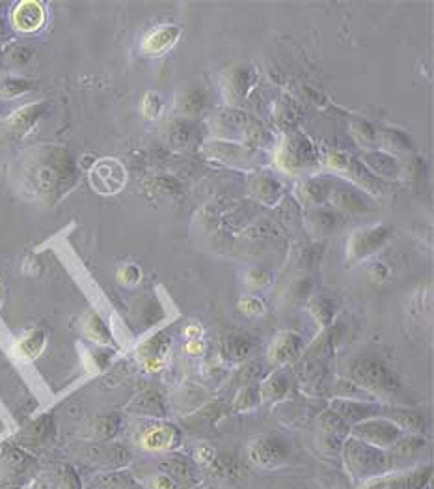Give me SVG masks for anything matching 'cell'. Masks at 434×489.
Here are the masks:
<instances>
[{
	"label": "cell",
	"mask_w": 434,
	"mask_h": 489,
	"mask_svg": "<svg viewBox=\"0 0 434 489\" xmlns=\"http://www.w3.org/2000/svg\"><path fill=\"white\" fill-rule=\"evenodd\" d=\"M378 149L401 159L404 155L412 154L414 144L412 139L404 131H401V129L384 128L378 131Z\"/></svg>",
	"instance_id": "obj_27"
},
{
	"label": "cell",
	"mask_w": 434,
	"mask_h": 489,
	"mask_svg": "<svg viewBox=\"0 0 434 489\" xmlns=\"http://www.w3.org/2000/svg\"><path fill=\"white\" fill-rule=\"evenodd\" d=\"M32 90L30 80L21 77H0V96L2 97H19Z\"/></svg>",
	"instance_id": "obj_40"
},
{
	"label": "cell",
	"mask_w": 434,
	"mask_h": 489,
	"mask_svg": "<svg viewBox=\"0 0 434 489\" xmlns=\"http://www.w3.org/2000/svg\"><path fill=\"white\" fill-rule=\"evenodd\" d=\"M45 112H47V103L45 101L32 103V105H25L8 118L6 128H8V131L13 135H25L28 133V131H30V129H32L39 120H42V116L45 114Z\"/></svg>",
	"instance_id": "obj_26"
},
{
	"label": "cell",
	"mask_w": 434,
	"mask_h": 489,
	"mask_svg": "<svg viewBox=\"0 0 434 489\" xmlns=\"http://www.w3.org/2000/svg\"><path fill=\"white\" fill-rule=\"evenodd\" d=\"M237 309L246 316H263L265 314V303H263L260 297H254V295H246V297L238 299Z\"/></svg>",
	"instance_id": "obj_46"
},
{
	"label": "cell",
	"mask_w": 434,
	"mask_h": 489,
	"mask_svg": "<svg viewBox=\"0 0 434 489\" xmlns=\"http://www.w3.org/2000/svg\"><path fill=\"white\" fill-rule=\"evenodd\" d=\"M6 56H8V60H10L11 64L21 68V66H27L28 62L32 60L34 51L30 47H25V45H15V47H11L10 51H8Z\"/></svg>",
	"instance_id": "obj_49"
},
{
	"label": "cell",
	"mask_w": 434,
	"mask_h": 489,
	"mask_svg": "<svg viewBox=\"0 0 434 489\" xmlns=\"http://www.w3.org/2000/svg\"><path fill=\"white\" fill-rule=\"evenodd\" d=\"M390 275H392L390 267H388L386 264H382V261H376V264H373V266L369 267L371 280L384 282V280H388V278H390Z\"/></svg>",
	"instance_id": "obj_51"
},
{
	"label": "cell",
	"mask_w": 434,
	"mask_h": 489,
	"mask_svg": "<svg viewBox=\"0 0 434 489\" xmlns=\"http://www.w3.org/2000/svg\"><path fill=\"white\" fill-rule=\"evenodd\" d=\"M162 109H165V103L160 99V96L157 92H148L142 99V114L148 120H155L162 114Z\"/></svg>",
	"instance_id": "obj_44"
},
{
	"label": "cell",
	"mask_w": 434,
	"mask_h": 489,
	"mask_svg": "<svg viewBox=\"0 0 434 489\" xmlns=\"http://www.w3.org/2000/svg\"><path fill=\"white\" fill-rule=\"evenodd\" d=\"M117 280L125 284V286H134V284L142 280V269L136 264H125L117 271Z\"/></svg>",
	"instance_id": "obj_48"
},
{
	"label": "cell",
	"mask_w": 434,
	"mask_h": 489,
	"mask_svg": "<svg viewBox=\"0 0 434 489\" xmlns=\"http://www.w3.org/2000/svg\"><path fill=\"white\" fill-rule=\"evenodd\" d=\"M185 351L189 355H200L203 351V342L201 340H189L185 346Z\"/></svg>",
	"instance_id": "obj_55"
},
{
	"label": "cell",
	"mask_w": 434,
	"mask_h": 489,
	"mask_svg": "<svg viewBox=\"0 0 434 489\" xmlns=\"http://www.w3.org/2000/svg\"><path fill=\"white\" fill-rule=\"evenodd\" d=\"M261 402L260 398V387L255 385H246L238 390L237 398H235V409L237 411H248L252 409L254 405H257Z\"/></svg>",
	"instance_id": "obj_41"
},
{
	"label": "cell",
	"mask_w": 434,
	"mask_h": 489,
	"mask_svg": "<svg viewBox=\"0 0 434 489\" xmlns=\"http://www.w3.org/2000/svg\"><path fill=\"white\" fill-rule=\"evenodd\" d=\"M53 419L49 415H43L42 419L34 420L32 424L28 426L25 433H23V441L28 442V445H42L53 435Z\"/></svg>",
	"instance_id": "obj_37"
},
{
	"label": "cell",
	"mask_w": 434,
	"mask_h": 489,
	"mask_svg": "<svg viewBox=\"0 0 434 489\" xmlns=\"http://www.w3.org/2000/svg\"><path fill=\"white\" fill-rule=\"evenodd\" d=\"M160 471H162V474H166V476L174 480L179 488L181 485L191 488V485L196 484L198 480L192 465L186 459H183V457H168V459L160 463Z\"/></svg>",
	"instance_id": "obj_30"
},
{
	"label": "cell",
	"mask_w": 434,
	"mask_h": 489,
	"mask_svg": "<svg viewBox=\"0 0 434 489\" xmlns=\"http://www.w3.org/2000/svg\"><path fill=\"white\" fill-rule=\"evenodd\" d=\"M323 165L324 168L334 172L336 178L347 181V183L355 185L362 192H367L371 197H381L384 189H386L384 181L375 178L366 166L362 165L360 161L347 154V151H341V149L328 151V155L324 157Z\"/></svg>",
	"instance_id": "obj_6"
},
{
	"label": "cell",
	"mask_w": 434,
	"mask_h": 489,
	"mask_svg": "<svg viewBox=\"0 0 434 489\" xmlns=\"http://www.w3.org/2000/svg\"><path fill=\"white\" fill-rule=\"evenodd\" d=\"M60 489H80V482L73 469L64 467L60 474Z\"/></svg>",
	"instance_id": "obj_50"
},
{
	"label": "cell",
	"mask_w": 434,
	"mask_h": 489,
	"mask_svg": "<svg viewBox=\"0 0 434 489\" xmlns=\"http://www.w3.org/2000/svg\"><path fill=\"white\" fill-rule=\"evenodd\" d=\"M127 411L129 413H134V415L160 420L166 416L168 407H166V402L160 396V392H157V390H146L138 398L133 400V404L129 405Z\"/></svg>",
	"instance_id": "obj_28"
},
{
	"label": "cell",
	"mask_w": 434,
	"mask_h": 489,
	"mask_svg": "<svg viewBox=\"0 0 434 489\" xmlns=\"http://www.w3.org/2000/svg\"><path fill=\"white\" fill-rule=\"evenodd\" d=\"M272 280V275H270L269 269L265 267H250L248 271L244 273V284L252 290H261V287H267Z\"/></svg>",
	"instance_id": "obj_43"
},
{
	"label": "cell",
	"mask_w": 434,
	"mask_h": 489,
	"mask_svg": "<svg viewBox=\"0 0 434 489\" xmlns=\"http://www.w3.org/2000/svg\"><path fill=\"white\" fill-rule=\"evenodd\" d=\"M45 346H47V336H45L43 330L36 329L32 330V333L23 336V338H19L13 351H15V355L19 357V359H23V361H34V359H37V357L42 355Z\"/></svg>",
	"instance_id": "obj_32"
},
{
	"label": "cell",
	"mask_w": 434,
	"mask_h": 489,
	"mask_svg": "<svg viewBox=\"0 0 434 489\" xmlns=\"http://www.w3.org/2000/svg\"><path fill=\"white\" fill-rule=\"evenodd\" d=\"M250 462L263 469L283 467L289 462V448L274 437H260L248 448Z\"/></svg>",
	"instance_id": "obj_14"
},
{
	"label": "cell",
	"mask_w": 434,
	"mask_h": 489,
	"mask_svg": "<svg viewBox=\"0 0 434 489\" xmlns=\"http://www.w3.org/2000/svg\"><path fill=\"white\" fill-rule=\"evenodd\" d=\"M350 430H352L355 439H360L371 447L382 448V450L395 447V442L402 435V431L386 416H373V419L362 420L358 424L350 426Z\"/></svg>",
	"instance_id": "obj_10"
},
{
	"label": "cell",
	"mask_w": 434,
	"mask_h": 489,
	"mask_svg": "<svg viewBox=\"0 0 434 489\" xmlns=\"http://www.w3.org/2000/svg\"><path fill=\"white\" fill-rule=\"evenodd\" d=\"M248 192L267 208H276L286 197V187L274 175L260 172L248 180Z\"/></svg>",
	"instance_id": "obj_17"
},
{
	"label": "cell",
	"mask_w": 434,
	"mask_h": 489,
	"mask_svg": "<svg viewBox=\"0 0 434 489\" xmlns=\"http://www.w3.org/2000/svg\"><path fill=\"white\" fill-rule=\"evenodd\" d=\"M209 103H211V96L203 86H189L175 97V114L181 118H194L196 120L209 106Z\"/></svg>",
	"instance_id": "obj_23"
},
{
	"label": "cell",
	"mask_w": 434,
	"mask_h": 489,
	"mask_svg": "<svg viewBox=\"0 0 434 489\" xmlns=\"http://www.w3.org/2000/svg\"><path fill=\"white\" fill-rule=\"evenodd\" d=\"M307 310H309V314L313 316V319L317 321L321 327H330V323H332V319H334V301H330V299L323 297V295H317V297H312L307 299Z\"/></svg>",
	"instance_id": "obj_36"
},
{
	"label": "cell",
	"mask_w": 434,
	"mask_h": 489,
	"mask_svg": "<svg viewBox=\"0 0 434 489\" xmlns=\"http://www.w3.org/2000/svg\"><path fill=\"white\" fill-rule=\"evenodd\" d=\"M82 329H84V335L90 338L91 342L101 344V346H106L112 342V333L110 329L106 327V323L103 321L101 316H97L96 312H90V314L84 316V321H82Z\"/></svg>",
	"instance_id": "obj_34"
},
{
	"label": "cell",
	"mask_w": 434,
	"mask_h": 489,
	"mask_svg": "<svg viewBox=\"0 0 434 489\" xmlns=\"http://www.w3.org/2000/svg\"><path fill=\"white\" fill-rule=\"evenodd\" d=\"M168 144L175 149L194 148L200 142V123L194 118H174L168 123Z\"/></svg>",
	"instance_id": "obj_21"
},
{
	"label": "cell",
	"mask_w": 434,
	"mask_h": 489,
	"mask_svg": "<svg viewBox=\"0 0 434 489\" xmlns=\"http://www.w3.org/2000/svg\"><path fill=\"white\" fill-rule=\"evenodd\" d=\"M291 378L286 372H274L260 385L261 402H280L291 392Z\"/></svg>",
	"instance_id": "obj_31"
},
{
	"label": "cell",
	"mask_w": 434,
	"mask_h": 489,
	"mask_svg": "<svg viewBox=\"0 0 434 489\" xmlns=\"http://www.w3.org/2000/svg\"><path fill=\"white\" fill-rule=\"evenodd\" d=\"M328 204L341 215H366L373 211V204L367 194L334 175H332V185H330Z\"/></svg>",
	"instance_id": "obj_11"
},
{
	"label": "cell",
	"mask_w": 434,
	"mask_h": 489,
	"mask_svg": "<svg viewBox=\"0 0 434 489\" xmlns=\"http://www.w3.org/2000/svg\"><path fill=\"white\" fill-rule=\"evenodd\" d=\"M272 161L283 174L298 178L317 171L321 166V154L307 135L300 131H289V133H281V140L276 142Z\"/></svg>",
	"instance_id": "obj_3"
},
{
	"label": "cell",
	"mask_w": 434,
	"mask_h": 489,
	"mask_svg": "<svg viewBox=\"0 0 434 489\" xmlns=\"http://www.w3.org/2000/svg\"><path fill=\"white\" fill-rule=\"evenodd\" d=\"M393 226L388 223H376L364 228H356L345 244L347 266H356L382 250L393 237Z\"/></svg>",
	"instance_id": "obj_8"
},
{
	"label": "cell",
	"mask_w": 434,
	"mask_h": 489,
	"mask_svg": "<svg viewBox=\"0 0 434 489\" xmlns=\"http://www.w3.org/2000/svg\"><path fill=\"white\" fill-rule=\"evenodd\" d=\"M343 452L355 478H376L390 469V457L382 448L371 447L355 437L343 442Z\"/></svg>",
	"instance_id": "obj_7"
},
{
	"label": "cell",
	"mask_w": 434,
	"mask_h": 489,
	"mask_svg": "<svg viewBox=\"0 0 434 489\" xmlns=\"http://www.w3.org/2000/svg\"><path fill=\"white\" fill-rule=\"evenodd\" d=\"M287 295L293 301H306L312 295V280L309 278H298V280L291 282V286L287 290Z\"/></svg>",
	"instance_id": "obj_47"
},
{
	"label": "cell",
	"mask_w": 434,
	"mask_h": 489,
	"mask_svg": "<svg viewBox=\"0 0 434 489\" xmlns=\"http://www.w3.org/2000/svg\"><path fill=\"white\" fill-rule=\"evenodd\" d=\"M151 488L153 489H179V485L175 484L174 480L166 476V474H159L155 476L153 482H151Z\"/></svg>",
	"instance_id": "obj_53"
},
{
	"label": "cell",
	"mask_w": 434,
	"mask_h": 489,
	"mask_svg": "<svg viewBox=\"0 0 434 489\" xmlns=\"http://www.w3.org/2000/svg\"><path fill=\"white\" fill-rule=\"evenodd\" d=\"M179 37L181 28L177 25H160L142 39V53L146 56H160L168 53Z\"/></svg>",
	"instance_id": "obj_24"
},
{
	"label": "cell",
	"mask_w": 434,
	"mask_h": 489,
	"mask_svg": "<svg viewBox=\"0 0 434 489\" xmlns=\"http://www.w3.org/2000/svg\"><path fill=\"white\" fill-rule=\"evenodd\" d=\"M250 347H252V344L248 342V338L241 335H229L222 342V355L229 361H243L244 357L250 353Z\"/></svg>",
	"instance_id": "obj_39"
},
{
	"label": "cell",
	"mask_w": 434,
	"mask_h": 489,
	"mask_svg": "<svg viewBox=\"0 0 434 489\" xmlns=\"http://www.w3.org/2000/svg\"><path fill=\"white\" fill-rule=\"evenodd\" d=\"M215 459H217V454H215V450L211 447H200L196 450V462L201 463V465L209 467Z\"/></svg>",
	"instance_id": "obj_52"
},
{
	"label": "cell",
	"mask_w": 434,
	"mask_h": 489,
	"mask_svg": "<svg viewBox=\"0 0 434 489\" xmlns=\"http://www.w3.org/2000/svg\"><path fill=\"white\" fill-rule=\"evenodd\" d=\"M358 161L381 181L401 180V165H399V159L397 157H393V155L386 154V151H382V149H366V151H362L360 159Z\"/></svg>",
	"instance_id": "obj_18"
},
{
	"label": "cell",
	"mask_w": 434,
	"mask_h": 489,
	"mask_svg": "<svg viewBox=\"0 0 434 489\" xmlns=\"http://www.w3.org/2000/svg\"><path fill=\"white\" fill-rule=\"evenodd\" d=\"M341 224H343V215L328 206H319L304 211V226L313 240L328 237L330 234L338 232Z\"/></svg>",
	"instance_id": "obj_15"
},
{
	"label": "cell",
	"mask_w": 434,
	"mask_h": 489,
	"mask_svg": "<svg viewBox=\"0 0 434 489\" xmlns=\"http://www.w3.org/2000/svg\"><path fill=\"white\" fill-rule=\"evenodd\" d=\"M90 183L99 194H117L127 183V171L117 159H99L90 168Z\"/></svg>",
	"instance_id": "obj_12"
},
{
	"label": "cell",
	"mask_w": 434,
	"mask_h": 489,
	"mask_svg": "<svg viewBox=\"0 0 434 489\" xmlns=\"http://www.w3.org/2000/svg\"><path fill=\"white\" fill-rule=\"evenodd\" d=\"M170 349V338L165 333H157L138 346V359L148 372H160L165 368V357Z\"/></svg>",
	"instance_id": "obj_22"
},
{
	"label": "cell",
	"mask_w": 434,
	"mask_h": 489,
	"mask_svg": "<svg viewBox=\"0 0 434 489\" xmlns=\"http://www.w3.org/2000/svg\"><path fill=\"white\" fill-rule=\"evenodd\" d=\"M350 137L355 139V142L360 146L364 151L366 149H376L378 148V131L373 123L366 122V120H352L349 125Z\"/></svg>",
	"instance_id": "obj_33"
},
{
	"label": "cell",
	"mask_w": 434,
	"mask_h": 489,
	"mask_svg": "<svg viewBox=\"0 0 434 489\" xmlns=\"http://www.w3.org/2000/svg\"><path fill=\"white\" fill-rule=\"evenodd\" d=\"M117 428H120V419L114 415L101 416L94 422V431L99 439H110L112 435H116Z\"/></svg>",
	"instance_id": "obj_45"
},
{
	"label": "cell",
	"mask_w": 434,
	"mask_h": 489,
	"mask_svg": "<svg viewBox=\"0 0 434 489\" xmlns=\"http://www.w3.org/2000/svg\"><path fill=\"white\" fill-rule=\"evenodd\" d=\"M200 154L203 159L217 165L238 168V171H254L269 165V155L263 149L250 148L246 144L228 142V140H205L200 144Z\"/></svg>",
	"instance_id": "obj_4"
},
{
	"label": "cell",
	"mask_w": 434,
	"mask_h": 489,
	"mask_svg": "<svg viewBox=\"0 0 434 489\" xmlns=\"http://www.w3.org/2000/svg\"><path fill=\"white\" fill-rule=\"evenodd\" d=\"M181 431L168 422H153L138 433V445L149 452H168L179 447Z\"/></svg>",
	"instance_id": "obj_13"
},
{
	"label": "cell",
	"mask_w": 434,
	"mask_h": 489,
	"mask_svg": "<svg viewBox=\"0 0 434 489\" xmlns=\"http://www.w3.org/2000/svg\"><path fill=\"white\" fill-rule=\"evenodd\" d=\"M399 165H401V180L416 183V181H421L425 178V161L414 151L401 157Z\"/></svg>",
	"instance_id": "obj_38"
},
{
	"label": "cell",
	"mask_w": 434,
	"mask_h": 489,
	"mask_svg": "<svg viewBox=\"0 0 434 489\" xmlns=\"http://www.w3.org/2000/svg\"><path fill=\"white\" fill-rule=\"evenodd\" d=\"M272 120H274L276 128L283 133L295 131V128L300 122V109L291 97L281 96L272 106Z\"/></svg>",
	"instance_id": "obj_29"
},
{
	"label": "cell",
	"mask_w": 434,
	"mask_h": 489,
	"mask_svg": "<svg viewBox=\"0 0 434 489\" xmlns=\"http://www.w3.org/2000/svg\"><path fill=\"white\" fill-rule=\"evenodd\" d=\"M330 409L334 411L339 419L347 422L349 426H355L362 420L373 419V416L381 415V405L373 404V402H360V400L352 398H338L332 400Z\"/></svg>",
	"instance_id": "obj_20"
},
{
	"label": "cell",
	"mask_w": 434,
	"mask_h": 489,
	"mask_svg": "<svg viewBox=\"0 0 434 489\" xmlns=\"http://www.w3.org/2000/svg\"><path fill=\"white\" fill-rule=\"evenodd\" d=\"M388 420H392L393 424L397 426L399 430H407L410 433H421L425 428L423 416L418 415V413H412V411H402V409H393V411H384V415Z\"/></svg>",
	"instance_id": "obj_35"
},
{
	"label": "cell",
	"mask_w": 434,
	"mask_h": 489,
	"mask_svg": "<svg viewBox=\"0 0 434 489\" xmlns=\"http://www.w3.org/2000/svg\"><path fill=\"white\" fill-rule=\"evenodd\" d=\"M257 85V73L252 66L235 64L222 75V96L228 106L243 105Z\"/></svg>",
	"instance_id": "obj_9"
},
{
	"label": "cell",
	"mask_w": 434,
	"mask_h": 489,
	"mask_svg": "<svg viewBox=\"0 0 434 489\" xmlns=\"http://www.w3.org/2000/svg\"><path fill=\"white\" fill-rule=\"evenodd\" d=\"M21 180L34 198L54 204L77 183V168L68 149L42 146L23 161Z\"/></svg>",
	"instance_id": "obj_1"
},
{
	"label": "cell",
	"mask_w": 434,
	"mask_h": 489,
	"mask_svg": "<svg viewBox=\"0 0 434 489\" xmlns=\"http://www.w3.org/2000/svg\"><path fill=\"white\" fill-rule=\"evenodd\" d=\"M349 376L356 387L381 398H395L401 392V383L395 373L375 357H360L350 362Z\"/></svg>",
	"instance_id": "obj_5"
},
{
	"label": "cell",
	"mask_w": 434,
	"mask_h": 489,
	"mask_svg": "<svg viewBox=\"0 0 434 489\" xmlns=\"http://www.w3.org/2000/svg\"><path fill=\"white\" fill-rule=\"evenodd\" d=\"M330 185H332V175H309V178L298 183V202L306 209L326 206L328 204Z\"/></svg>",
	"instance_id": "obj_19"
},
{
	"label": "cell",
	"mask_w": 434,
	"mask_h": 489,
	"mask_svg": "<svg viewBox=\"0 0 434 489\" xmlns=\"http://www.w3.org/2000/svg\"><path fill=\"white\" fill-rule=\"evenodd\" d=\"M207 129L217 140L246 144L263 151L276 148L274 133L265 123L234 106H224L212 112L207 118Z\"/></svg>",
	"instance_id": "obj_2"
},
{
	"label": "cell",
	"mask_w": 434,
	"mask_h": 489,
	"mask_svg": "<svg viewBox=\"0 0 434 489\" xmlns=\"http://www.w3.org/2000/svg\"><path fill=\"white\" fill-rule=\"evenodd\" d=\"M11 23L19 32H37L45 23V8L42 2H36V0L19 2L13 10Z\"/></svg>",
	"instance_id": "obj_25"
},
{
	"label": "cell",
	"mask_w": 434,
	"mask_h": 489,
	"mask_svg": "<svg viewBox=\"0 0 434 489\" xmlns=\"http://www.w3.org/2000/svg\"><path fill=\"white\" fill-rule=\"evenodd\" d=\"M183 336H185V338H189V340H200L201 327L200 325H189V327L183 330Z\"/></svg>",
	"instance_id": "obj_54"
},
{
	"label": "cell",
	"mask_w": 434,
	"mask_h": 489,
	"mask_svg": "<svg viewBox=\"0 0 434 489\" xmlns=\"http://www.w3.org/2000/svg\"><path fill=\"white\" fill-rule=\"evenodd\" d=\"M153 189L165 197H179L183 191V183L174 175H157L153 180Z\"/></svg>",
	"instance_id": "obj_42"
},
{
	"label": "cell",
	"mask_w": 434,
	"mask_h": 489,
	"mask_svg": "<svg viewBox=\"0 0 434 489\" xmlns=\"http://www.w3.org/2000/svg\"><path fill=\"white\" fill-rule=\"evenodd\" d=\"M302 349H304L302 336L297 335V333H291V330H283V333H278L272 338L267 357H269L270 364L283 366V364L297 361L298 357L302 355Z\"/></svg>",
	"instance_id": "obj_16"
}]
</instances>
